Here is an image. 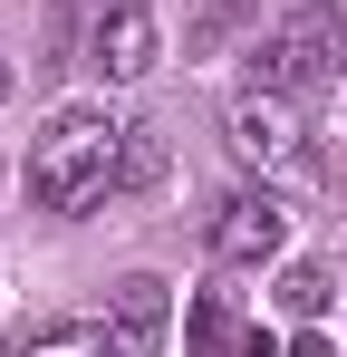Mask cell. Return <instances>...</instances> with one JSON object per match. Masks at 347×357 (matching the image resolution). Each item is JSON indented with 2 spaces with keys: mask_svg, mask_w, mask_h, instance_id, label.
<instances>
[{
  "mask_svg": "<svg viewBox=\"0 0 347 357\" xmlns=\"http://www.w3.org/2000/svg\"><path fill=\"white\" fill-rule=\"evenodd\" d=\"M164 126H125V155H116V193H155L164 183Z\"/></svg>",
  "mask_w": 347,
  "mask_h": 357,
  "instance_id": "cell-7",
  "label": "cell"
},
{
  "mask_svg": "<svg viewBox=\"0 0 347 357\" xmlns=\"http://www.w3.org/2000/svg\"><path fill=\"white\" fill-rule=\"evenodd\" d=\"M155 59H164V29H155V10H145V0L97 10V29H87V68H97V77L135 87V77H155Z\"/></svg>",
  "mask_w": 347,
  "mask_h": 357,
  "instance_id": "cell-5",
  "label": "cell"
},
{
  "mask_svg": "<svg viewBox=\"0 0 347 357\" xmlns=\"http://www.w3.org/2000/svg\"><path fill=\"white\" fill-rule=\"evenodd\" d=\"M289 241V203L261 183V193H231V203H213V261H231V271H261V261H280Z\"/></svg>",
  "mask_w": 347,
  "mask_h": 357,
  "instance_id": "cell-4",
  "label": "cell"
},
{
  "mask_svg": "<svg viewBox=\"0 0 347 357\" xmlns=\"http://www.w3.org/2000/svg\"><path fill=\"white\" fill-rule=\"evenodd\" d=\"M164 319H174V299H164V280H116V299H107V357H155L164 348Z\"/></svg>",
  "mask_w": 347,
  "mask_h": 357,
  "instance_id": "cell-6",
  "label": "cell"
},
{
  "mask_svg": "<svg viewBox=\"0 0 347 357\" xmlns=\"http://www.w3.org/2000/svg\"><path fill=\"white\" fill-rule=\"evenodd\" d=\"M338 59H347V20L328 10V0H299L280 29L251 49V77H261V87H280V97H299V87H328Z\"/></svg>",
  "mask_w": 347,
  "mask_h": 357,
  "instance_id": "cell-2",
  "label": "cell"
},
{
  "mask_svg": "<svg viewBox=\"0 0 347 357\" xmlns=\"http://www.w3.org/2000/svg\"><path fill=\"white\" fill-rule=\"evenodd\" d=\"M116 155H125V126L107 107H58L29 145V203L39 213H87L116 193Z\"/></svg>",
  "mask_w": 347,
  "mask_h": 357,
  "instance_id": "cell-1",
  "label": "cell"
},
{
  "mask_svg": "<svg viewBox=\"0 0 347 357\" xmlns=\"http://www.w3.org/2000/svg\"><path fill=\"white\" fill-rule=\"evenodd\" d=\"M289 357H338V348H328V338H318V328H309V338H299V348H289Z\"/></svg>",
  "mask_w": 347,
  "mask_h": 357,
  "instance_id": "cell-11",
  "label": "cell"
},
{
  "mask_svg": "<svg viewBox=\"0 0 347 357\" xmlns=\"http://www.w3.org/2000/svg\"><path fill=\"white\" fill-rule=\"evenodd\" d=\"M10 87H20V77H10V49H0V107H10Z\"/></svg>",
  "mask_w": 347,
  "mask_h": 357,
  "instance_id": "cell-12",
  "label": "cell"
},
{
  "mask_svg": "<svg viewBox=\"0 0 347 357\" xmlns=\"http://www.w3.org/2000/svg\"><path fill=\"white\" fill-rule=\"evenodd\" d=\"M20 357H107V328H87V319H58V328H39Z\"/></svg>",
  "mask_w": 347,
  "mask_h": 357,
  "instance_id": "cell-8",
  "label": "cell"
},
{
  "mask_svg": "<svg viewBox=\"0 0 347 357\" xmlns=\"http://www.w3.org/2000/svg\"><path fill=\"white\" fill-rule=\"evenodd\" d=\"M222 135H231V155L261 165V174H309V135H299V116H289L280 87H251V97L222 116Z\"/></svg>",
  "mask_w": 347,
  "mask_h": 357,
  "instance_id": "cell-3",
  "label": "cell"
},
{
  "mask_svg": "<svg viewBox=\"0 0 347 357\" xmlns=\"http://www.w3.org/2000/svg\"><path fill=\"white\" fill-rule=\"evenodd\" d=\"M193 348H203V357H222V309H213V299L193 309Z\"/></svg>",
  "mask_w": 347,
  "mask_h": 357,
  "instance_id": "cell-10",
  "label": "cell"
},
{
  "mask_svg": "<svg viewBox=\"0 0 347 357\" xmlns=\"http://www.w3.org/2000/svg\"><path fill=\"white\" fill-rule=\"evenodd\" d=\"M280 299L299 309V319H318V309L338 299V290H328V261H289V271H280Z\"/></svg>",
  "mask_w": 347,
  "mask_h": 357,
  "instance_id": "cell-9",
  "label": "cell"
}]
</instances>
